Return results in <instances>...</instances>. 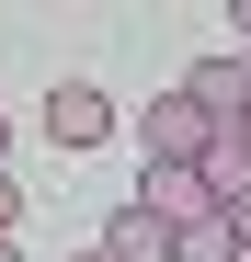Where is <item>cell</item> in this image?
Here are the masks:
<instances>
[{
	"instance_id": "3",
	"label": "cell",
	"mask_w": 251,
	"mask_h": 262,
	"mask_svg": "<svg viewBox=\"0 0 251 262\" xmlns=\"http://www.w3.org/2000/svg\"><path fill=\"white\" fill-rule=\"evenodd\" d=\"M46 137H57V148H92V137H114V103L92 92V80H57V92H46Z\"/></svg>"
},
{
	"instance_id": "11",
	"label": "cell",
	"mask_w": 251,
	"mask_h": 262,
	"mask_svg": "<svg viewBox=\"0 0 251 262\" xmlns=\"http://www.w3.org/2000/svg\"><path fill=\"white\" fill-rule=\"evenodd\" d=\"M0 262H12V239H0Z\"/></svg>"
},
{
	"instance_id": "5",
	"label": "cell",
	"mask_w": 251,
	"mask_h": 262,
	"mask_svg": "<svg viewBox=\"0 0 251 262\" xmlns=\"http://www.w3.org/2000/svg\"><path fill=\"white\" fill-rule=\"evenodd\" d=\"M103 251H114V262H172V228L126 194V205H114V228H103Z\"/></svg>"
},
{
	"instance_id": "4",
	"label": "cell",
	"mask_w": 251,
	"mask_h": 262,
	"mask_svg": "<svg viewBox=\"0 0 251 262\" xmlns=\"http://www.w3.org/2000/svg\"><path fill=\"white\" fill-rule=\"evenodd\" d=\"M137 205L160 216V228H194V216H217V194H205V171H137Z\"/></svg>"
},
{
	"instance_id": "7",
	"label": "cell",
	"mask_w": 251,
	"mask_h": 262,
	"mask_svg": "<svg viewBox=\"0 0 251 262\" xmlns=\"http://www.w3.org/2000/svg\"><path fill=\"white\" fill-rule=\"evenodd\" d=\"M228 251H240V262H251V194H240V205H228Z\"/></svg>"
},
{
	"instance_id": "12",
	"label": "cell",
	"mask_w": 251,
	"mask_h": 262,
	"mask_svg": "<svg viewBox=\"0 0 251 262\" xmlns=\"http://www.w3.org/2000/svg\"><path fill=\"white\" fill-rule=\"evenodd\" d=\"M0 137H12V125H0Z\"/></svg>"
},
{
	"instance_id": "10",
	"label": "cell",
	"mask_w": 251,
	"mask_h": 262,
	"mask_svg": "<svg viewBox=\"0 0 251 262\" xmlns=\"http://www.w3.org/2000/svg\"><path fill=\"white\" fill-rule=\"evenodd\" d=\"M80 262H114V251H80Z\"/></svg>"
},
{
	"instance_id": "8",
	"label": "cell",
	"mask_w": 251,
	"mask_h": 262,
	"mask_svg": "<svg viewBox=\"0 0 251 262\" xmlns=\"http://www.w3.org/2000/svg\"><path fill=\"white\" fill-rule=\"evenodd\" d=\"M12 216H23V194H12V171H0V239H12Z\"/></svg>"
},
{
	"instance_id": "2",
	"label": "cell",
	"mask_w": 251,
	"mask_h": 262,
	"mask_svg": "<svg viewBox=\"0 0 251 262\" xmlns=\"http://www.w3.org/2000/svg\"><path fill=\"white\" fill-rule=\"evenodd\" d=\"M183 103L217 125V137H240V114H251V57H194V69H183Z\"/></svg>"
},
{
	"instance_id": "6",
	"label": "cell",
	"mask_w": 251,
	"mask_h": 262,
	"mask_svg": "<svg viewBox=\"0 0 251 262\" xmlns=\"http://www.w3.org/2000/svg\"><path fill=\"white\" fill-rule=\"evenodd\" d=\"M172 262H240V251H228V216H194V228H172Z\"/></svg>"
},
{
	"instance_id": "9",
	"label": "cell",
	"mask_w": 251,
	"mask_h": 262,
	"mask_svg": "<svg viewBox=\"0 0 251 262\" xmlns=\"http://www.w3.org/2000/svg\"><path fill=\"white\" fill-rule=\"evenodd\" d=\"M240 171H251V114H240Z\"/></svg>"
},
{
	"instance_id": "1",
	"label": "cell",
	"mask_w": 251,
	"mask_h": 262,
	"mask_svg": "<svg viewBox=\"0 0 251 262\" xmlns=\"http://www.w3.org/2000/svg\"><path fill=\"white\" fill-rule=\"evenodd\" d=\"M137 148H149V171H194L205 148H217V125L172 92V103H149V114H137Z\"/></svg>"
}]
</instances>
